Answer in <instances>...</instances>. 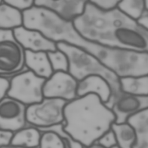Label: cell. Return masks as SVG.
<instances>
[{
  "instance_id": "obj_1",
  "label": "cell",
  "mask_w": 148,
  "mask_h": 148,
  "mask_svg": "<svg viewBox=\"0 0 148 148\" xmlns=\"http://www.w3.org/2000/svg\"><path fill=\"white\" fill-rule=\"evenodd\" d=\"M55 43L65 42L92 55L119 77L148 75V53L103 45L82 35L72 21L62 19Z\"/></svg>"
},
{
  "instance_id": "obj_2",
  "label": "cell",
  "mask_w": 148,
  "mask_h": 148,
  "mask_svg": "<svg viewBox=\"0 0 148 148\" xmlns=\"http://www.w3.org/2000/svg\"><path fill=\"white\" fill-rule=\"evenodd\" d=\"M64 116V131L83 146L96 142L116 121L112 110L92 94L67 102Z\"/></svg>"
},
{
  "instance_id": "obj_3",
  "label": "cell",
  "mask_w": 148,
  "mask_h": 148,
  "mask_svg": "<svg viewBox=\"0 0 148 148\" xmlns=\"http://www.w3.org/2000/svg\"><path fill=\"white\" fill-rule=\"evenodd\" d=\"M56 45L58 49L66 55L69 62L68 72L77 81L90 75H97L108 82L111 90V95L105 104L111 109L114 100L123 92L121 88L120 77L97 58L83 50L62 42L57 43Z\"/></svg>"
},
{
  "instance_id": "obj_4",
  "label": "cell",
  "mask_w": 148,
  "mask_h": 148,
  "mask_svg": "<svg viewBox=\"0 0 148 148\" xmlns=\"http://www.w3.org/2000/svg\"><path fill=\"white\" fill-rule=\"evenodd\" d=\"M66 103L61 99L44 97L40 102L27 106L26 118L28 125L40 130L63 124Z\"/></svg>"
},
{
  "instance_id": "obj_5",
  "label": "cell",
  "mask_w": 148,
  "mask_h": 148,
  "mask_svg": "<svg viewBox=\"0 0 148 148\" xmlns=\"http://www.w3.org/2000/svg\"><path fill=\"white\" fill-rule=\"evenodd\" d=\"M46 80L25 67L10 78L7 96L26 106L39 102L44 98L43 86Z\"/></svg>"
},
{
  "instance_id": "obj_6",
  "label": "cell",
  "mask_w": 148,
  "mask_h": 148,
  "mask_svg": "<svg viewBox=\"0 0 148 148\" xmlns=\"http://www.w3.org/2000/svg\"><path fill=\"white\" fill-rule=\"evenodd\" d=\"M25 68V49L13 29H0V75L13 76Z\"/></svg>"
},
{
  "instance_id": "obj_7",
  "label": "cell",
  "mask_w": 148,
  "mask_h": 148,
  "mask_svg": "<svg viewBox=\"0 0 148 148\" xmlns=\"http://www.w3.org/2000/svg\"><path fill=\"white\" fill-rule=\"evenodd\" d=\"M77 84L78 81L68 72H54L44 83L43 97L70 102L77 97Z\"/></svg>"
},
{
  "instance_id": "obj_8",
  "label": "cell",
  "mask_w": 148,
  "mask_h": 148,
  "mask_svg": "<svg viewBox=\"0 0 148 148\" xmlns=\"http://www.w3.org/2000/svg\"><path fill=\"white\" fill-rule=\"evenodd\" d=\"M25 105L6 96L0 101V129L15 132L28 125Z\"/></svg>"
},
{
  "instance_id": "obj_9",
  "label": "cell",
  "mask_w": 148,
  "mask_h": 148,
  "mask_svg": "<svg viewBox=\"0 0 148 148\" xmlns=\"http://www.w3.org/2000/svg\"><path fill=\"white\" fill-rule=\"evenodd\" d=\"M148 108V95L136 96L123 92L113 101L111 110L116 123H124L133 115Z\"/></svg>"
},
{
  "instance_id": "obj_10",
  "label": "cell",
  "mask_w": 148,
  "mask_h": 148,
  "mask_svg": "<svg viewBox=\"0 0 148 148\" xmlns=\"http://www.w3.org/2000/svg\"><path fill=\"white\" fill-rule=\"evenodd\" d=\"M14 35L25 50L32 51H54L56 43L47 39L40 32L20 26L13 29Z\"/></svg>"
},
{
  "instance_id": "obj_11",
  "label": "cell",
  "mask_w": 148,
  "mask_h": 148,
  "mask_svg": "<svg viewBox=\"0 0 148 148\" xmlns=\"http://www.w3.org/2000/svg\"><path fill=\"white\" fill-rule=\"evenodd\" d=\"M89 0H35L34 5L47 8L63 19L73 21L84 12Z\"/></svg>"
},
{
  "instance_id": "obj_12",
  "label": "cell",
  "mask_w": 148,
  "mask_h": 148,
  "mask_svg": "<svg viewBox=\"0 0 148 148\" xmlns=\"http://www.w3.org/2000/svg\"><path fill=\"white\" fill-rule=\"evenodd\" d=\"M97 95L105 103L111 95V90L108 82L102 77L90 75L78 81L77 88V97L87 94Z\"/></svg>"
},
{
  "instance_id": "obj_13",
  "label": "cell",
  "mask_w": 148,
  "mask_h": 148,
  "mask_svg": "<svg viewBox=\"0 0 148 148\" xmlns=\"http://www.w3.org/2000/svg\"><path fill=\"white\" fill-rule=\"evenodd\" d=\"M25 66L37 76L47 79L53 73L47 52L25 50Z\"/></svg>"
},
{
  "instance_id": "obj_14",
  "label": "cell",
  "mask_w": 148,
  "mask_h": 148,
  "mask_svg": "<svg viewBox=\"0 0 148 148\" xmlns=\"http://www.w3.org/2000/svg\"><path fill=\"white\" fill-rule=\"evenodd\" d=\"M127 121L135 128L137 135L132 148H148V108L130 117Z\"/></svg>"
},
{
  "instance_id": "obj_15",
  "label": "cell",
  "mask_w": 148,
  "mask_h": 148,
  "mask_svg": "<svg viewBox=\"0 0 148 148\" xmlns=\"http://www.w3.org/2000/svg\"><path fill=\"white\" fill-rule=\"evenodd\" d=\"M41 132L36 128L27 125L13 133L10 145L26 148H38Z\"/></svg>"
},
{
  "instance_id": "obj_16",
  "label": "cell",
  "mask_w": 148,
  "mask_h": 148,
  "mask_svg": "<svg viewBox=\"0 0 148 148\" xmlns=\"http://www.w3.org/2000/svg\"><path fill=\"white\" fill-rule=\"evenodd\" d=\"M117 142L120 148H132L136 143L137 135L135 128L128 121L114 122L111 126Z\"/></svg>"
},
{
  "instance_id": "obj_17",
  "label": "cell",
  "mask_w": 148,
  "mask_h": 148,
  "mask_svg": "<svg viewBox=\"0 0 148 148\" xmlns=\"http://www.w3.org/2000/svg\"><path fill=\"white\" fill-rule=\"evenodd\" d=\"M123 92L136 96L148 95V75L120 77Z\"/></svg>"
},
{
  "instance_id": "obj_18",
  "label": "cell",
  "mask_w": 148,
  "mask_h": 148,
  "mask_svg": "<svg viewBox=\"0 0 148 148\" xmlns=\"http://www.w3.org/2000/svg\"><path fill=\"white\" fill-rule=\"evenodd\" d=\"M22 25V12L4 2L0 3V29H13Z\"/></svg>"
},
{
  "instance_id": "obj_19",
  "label": "cell",
  "mask_w": 148,
  "mask_h": 148,
  "mask_svg": "<svg viewBox=\"0 0 148 148\" xmlns=\"http://www.w3.org/2000/svg\"><path fill=\"white\" fill-rule=\"evenodd\" d=\"M117 8L123 13L137 20L145 10V0H121Z\"/></svg>"
},
{
  "instance_id": "obj_20",
  "label": "cell",
  "mask_w": 148,
  "mask_h": 148,
  "mask_svg": "<svg viewBox=\"0 0 148 148\" xmlns=\"http://www.w3.org/2000/svg\"><path fill=\"white\" fill-rule=\"evenodd\" d=\"M38 148H65V143L63 139L56 132L45 131L41 132Z\"/></svg>"
},
{
  "instance_id": "obj_21",
  "label": "cell",
  "mask_w": 148,
  "mask_h": 148,
  "mask_svg": "<svg viewBox=\"0 0 148 148\" xmlns=\"http://www.w3.org/2000/svg\"><path fill=\"white\" fill-rule=\"evenodd\" d=\"M47 54L53 72L68 71V59L63 51L57 49L54 51H48Z\"/></svg>"
},
{
  "instance_id": "obj_22",
  "label": "cell",
  "mask_w": 148,
  "mask_h": 148,
  "mask_svg": "<svg viewBox=\"0 0 148 148\" xmlns=\"http://www.w3.org/2000/svg\"><path fill=\"white\" fill-rule=\"evenodd\" d=\"M96 142L105 148H111L117 145L114 134L111 128L99 138Z\"/></svg>"
},
{
  "instance_id": "obj_23",
  "label": "cell",
  "mask_w": 148,
  "mask_h": 148,
  "mask_svg": "<svg viewBox=\"0 0 148 148\" xmlns=\"http://www.w3.org/2000/svg\"><path fill=\"white\" fill-rule=\"evenodd\" d=\"M2 2L23 12L34 6L35 0H2Z\"/></svg>"
},
{
  "instance_id": "obj_24",
  "label": "cell",
  "mask_w": 148,
  "mask_h": 148,
  "mask_svg": "<svg viewBox=\"0 0 148 148\" xmlns=\"http://www.w3.org/2000/svg\"><path fill=\"white\" fill-rule=\"evenodd\" d=\"M121 0H89V2L102 10H110L117 8Z\"/></svg>"
},
{
  "instance_id": "obj_25",
  "label": "cell",
  "mask_w": 148,
  "mask_h": 148,
  "mask_svg": "<svg viewBox=\"0 0 148 148\" xmlns=\"http://www.w3.org/2000/svg\"><path fill=\"white\" fill-rule=\"evenodd\" d=\"M12 77L0 75V101L7 96V92L10 86V80Z\"/></svg>"
},
{
  "instance_id": "obj_26",
  "label": "cell",
  "mask_w": 148,
  "mask_h": 148,
  "mask_svg": "<svg viewBox=\"0 0 148 148\" xmlns=\"http://www.w3.org/2000/svg\"><path fill=\"white\" fill-rule=\"evenodd\" d=\"M13 132L0 129V147L10 144Z\"/></svg>"
},
{
  "instance_id": "obj_27",
  "label": "cell",
  "mask_w": 148,
  "mask_h": 148,
  "mask_svg": "<svg viewBox=\"0 0 148 148\" xmlns=\"http://www.w3.org/2000/svg\"><path fill=\"white\" fill-rule=\"evenodd\" d=\"M83 148H105V147L102 146L101 145H100L98 143L95 142V143H92V145H91L88 146H84Z\"/></svg>"
},
{
  "instance_id": "obj_28",
  "label": "cell",
  "mask_w": 148,
  "mask_h": 148,
  "mask_svg": "<svg viewBox=\"0 0 148 148\" xmlns=\"http://www.w3.org/2000/svg\"><path fill=\"white\" fill-rule=\"evenodd\" d=\"M0 148H26V147H20V146H14L12 145H9L7 146H2Z\"/></svg>"
},
{
  "instance_id": "obj_29",
  "label": "cell",
  "mask_w": 148,
  "mask_h": 148,
  "mask_svg": "<svg viewBox=\"0 0 148 148\" xmlns=\"http://www.w3.org/2000/svg\"><path fill=\"white\" fill-rule=\"evenodd\" d=\"M145 9L148 10V0H145Z\"/></svg>"
},
{
  "instance_id": "obj_30",
  "label": "cell",
  "mask_w": 148,
  "mask_h": 148,
  "mask_svg": "<svg viewBox=\"0 0 148 148\" xmlns=\"http://www.w3.org/2000/svg\"><path fill=\"white\" fill-rule=\"evenodd\" d=\"M111 148H120L118 145H115V146H113L112 147H111Z\"/></svg>"
},
{
  "instance_id": "obj_31",
  "label": "cell",
  "mask_w": 148,
  "mask_h": 148,
  "mask_svg": "<svg viewBox=\"0 0 148 148\" xmlns=\"http://www.w3.org/2000/svg\"><path fill=\"white\" fill-rule=\"evenodd\" d=\"M2 2V0H0V3H1Z\"/></svg>"
}]
</instances>
